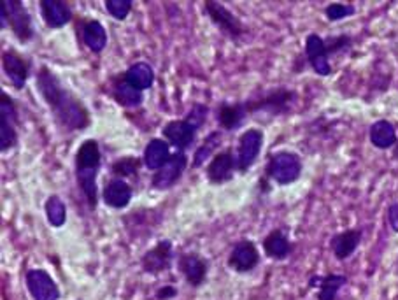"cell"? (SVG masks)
<instances>
[{
    "label": "cell",
    "instance_id": "6da1fadb",
    "mask_svg": "<svg viewBox=\"0 0 398 300\" xmlns=\"http://www.w3.org/2000/svg\"><path fill=\"white\" fill-rule=\"evenodd\" d=\"M37 90L42 100L51 109L53 118L67 132H81L90 126L91 118L86 105L62 84L60 77L49 67L37 70Z\"/></svg>",
    "mask_w": 398,
    "mask_h": 300
},
{
    "label": "cell",
    "instance_id": "7a4b0ae2",
    "mask_svg": "<svg viewBox=\"0 0 398 300\" xmlns=\"http://www.w3.org/2000/svg\"><path fill=\"white\" fill-rule=\"evenodd\" d=\"M76 165V181L79 190L83 192L88 206L95 209L98 202V188L97 178L102 165V151L95 139H86L76 151L74 158Z\"/></svg>",
    "mask_w": 398,
    "mask_h": 300
},
{
    "label": "cell",
    "instance_id": "3957f363",
    "mask_svg": "<svg viewBox=\"0 0 398 300\" xmlns=\"http://www.w3.org/2000/svg\"><path fill=\"white\" fill-rule=\"evenodd\" d=\"M0 27L2 30L9 27L21 42L32 41L35 35L32 16L21 0H0Z\"/></svg>",
    "mask_w": 398,
    "mask_h": 300
},
{
    "label": "cell",
    "instance_id": "277c9868",
    "mask_svg": "<svg viewBox=\"0 0 398 300\" xmlns=\"http://www.w3.org/2000/svg\"><path fill=\"white\" fill-rule=\"evenodd\" d=\"M267 178L281 186L291 185L302 176V160L293 151H277L270 155L265 165Z\"/></svg>",
    "mask_w": 398,
    "mask_h": 300
},
{
    "label": "cell",
    "instance_id": "5b68a950",
    "mask_svg": "<svg viewBox=\"0 0 398 300\" xmlns=\"http://www.w3.org/2000/svg\"><path fill=\"white\" fill-rule=\"evenodd\" d=\"M20 112L13 98L2 91L0 93V151L7 153L20 141Z\"/></svg>",
    "mask_w": 398,
    "mask_h": 300
},
{
    "label": "cell",
    "instance_id": "8992f818",
    "mask_svg": "<svg viewBox=\"0 0 398 300\" xmlns=\"http://www.w3.org/2000/svg\"><path fill=\"white\" fill-rule=\"evenodd\" d=\"M297 100V93L288 88H277V90L269 91L258 98H250L246 102V107L250 115L255 112H267V115H284L291 109V104Z\"/></svg>",
    "mask_w": 398,
    "mask_h": 300
},
{
    "label": "cell",
    "instance_id": "52a82bcc",
    "mask_svg": "<svg viewBox=\"0 0 398 300\" xmlns=\"http://www.w3.org/2000/svg\"><path fill=\"white\" fill-rule=\"evenodd\" d=\"M204 11L209 16V20L219 28L222 34H225L226 37L233 39V41H239L240 37L246 32V27L243 25V21L232 13L226 6H223L222 2H216V0H205L204 2Z\"/></svg>",
    "mask_w": 398,
    "mask_h": 300
},
{
    "label": "cell",
    "instance_id": "ba28073f",
    "mask_svg": "<svg viewBox=\"0 0 398 300\" xmlns=\"http://www.w3.org/2000/svg\"><path fill=\"white\" fill-rule=\"evenodd\" d=\"M229 269L237 274H250L260 266V252H258L257 244L250 239H240L236 242L230 252L229 260Z\"/></svg>",
    "mask_w": 398,
    "mask_h": 300
},
{
    "label": "cell",
    "instance_id": "9c48e42d",
    "mask_svg": "<svg viewBox=\"0 0 398 300\" xmlns=\"http://www.w3.org/2000/svg\"><path fill=\"white\" fill-rule=\"evenodd\" d=\"M174 246L172 241L169 239H163V241L156 242L151 249L142 255L141 259V267L146 274H151V276H158V274L165 273L172 267L174 263Z\"/></svg>",
    "mask_w": 398,
    "mask_h": 300
},
{
    "label": "cell",
    "instance_id": "30bf717a",
    "mask_svg": "<svg viewBox=\"0 0 398 300\" xmlns=\"http://www.w3.org/2000/svg\"><path fill=\"white\" fill-rule=\"evenodd\" d=\"M188 167V157L184 151H176L172 153L170 160L163 165L160 171H156L151 178V186L158 192H165L176 186L179 179L183 178L184 171Z\"/></svg>",
    "mask_w": 398,
    "mask_h": 300
},
{
    "label": "cell",
    "instance_id": "8fae6325",
    "mask_svg": "<svg viewBox=\"0 0 398 300\" xmlns=\"http://www.w3.org/2000/svg\"><path fill=\"white\" fill-rule=\"evenodd\" d=\"M237 169H239V165H237V153L232 148H226V150L218 151L211 158V162L205 167V176H207L211 185H225V183H229L233 178Z\"/></svg>",
    "mask_w": 398,
    "mask_h": 300
},
{
    "label": "cell",
    "instance_id": "7c38bea8",
    "mask_svg": "<svg viewBox=\"0 0 398 300\" xmlns=\"http://www.w3.org/2000/svg\"><path fill=\"white\" fill-rule=\"evenodd\" d=\"M25 285L32 300H58L62 297L56 281L44 269H30L25 274Z\"/></svg>",
    "mask_w": 398,
    "mask_h": 300
},
{
    "label": "cell",
    "instance_id": "4fadbf2b",
    "mask_svg": "<svg viewBox=\"0 0 398 300\" xmlns=\"http://www.w3.org/2000/svg\"><path fill=\"white\" fill-rule=\"evenodd\" d=\"M264 148V132L258 129H248L239 137L237 144V165L240 172H248L253 167L255 162L260 157V151Z\"/></svg>",
    "mask_w": 398,
    "mask_h": 300
},
{
    "label": "cell",
    "instance_id": "5bb4252c",
    "mask_svg": "<svg viewBox=\"0 0 398 300\" xmlns=\"http://www.w3.org/2000/svg\"><path fill=\"white\" fill-rule=\"evenodd\" d=\"M305 58L318 76H330L332 74L330 53L321 35L309 34L305 37Z\"/></svg>",
    "mask_w": 398,
    "mask_h": 300
},
{
    "label": "cell",
    "instance_id": "9a60e30c",
    "mask_svg": "<svg viewBox=\"0 0 398 300\" xmlns=\"http://www.w3.org/2000/svg\"><path fill=\"white\" fill-rule=\"evenodd\" d=\"M177 269L191 288H200L207 280L209 262L197 253H183L177 259Z\"/></svg>",
    "mask_w": 398,
    "mask_h": 300
},
{
    "label": "cell",
    "instance_id": "2e32d148",
    "mask_svg": "<svg viewBox=\"0 0 398 300\" xmlns=\"http://www.w3.org/2000/svg\"><path fill=\"white\" fill-rule=\"evenodd\" d=\"M2 69L6 77L16 90L25 88L28 76H30V62L23 55H20L14 49L2 51Z\"/></svg>",
    "mask_w": 398,
    "mask_h": 300
},
{
    "label": "cell",
    "instance_id": "e0dca14e",
    "mask_svg": "<svg viewBox=\"0 0 398 300\" xmlns=\"http://www.w3.org/2000/svg\"><path fill=\"white\" fill-rule=\"evenodd\" d=\"M197 132L186 119H172L162 130V136L176 151H186L197 141Z\"/></svg>",
    "mask_w": 398,
    "mask_h": 300
},
{
    "label": "cell",
    "instance_id": "ac0fdd59",
    "mask_svg": "<svg viewBox=\"0 0 398 300\" xmlns=\"http://www.w3.org/2000/svg\"><path fill=\"white\" fill-rule=\"evenodd\" d=\"M41 16L49 28H62L72 21V9L65 0H41Z\"/></svg>",
    "mask_w": 398,
    "mask_h": 300
},
{
    "label": "cell",
    "instance_id": "d6986e66",
    "mask_svg": "<svg viewBox=\"0 0 398 300\" xmlns=\"http://www.w3.org/2000/svg\"><path fill=\"white\" fill-rule=\"evenodd\" d=\"M361 237H364V232L360 228H349V230L333 235L332 241H330V249H332L333 256L339 262L351 259L358 249V246H360Z\"/></svg>",
    "mask_w": 398,
    "mask_h": 300
},
{
    "label": "cell",
    "instance_id": "ffe728a7",
    "mask_svg": "<svg viewBox=\"0 0 398 300\" xmlns=\"http://www.w3.org/2000/svg\"><path fill=\"white\" fill-rule=\"evenodd\" d=\"M134 197V190L125 179L115 178L104 186V192H102V200L108 207L113 209H125L130 204Z\"/></svg>",
    "mask_w": 398,
    "mask_h": 300
},
{
    "label": "cell",
    "instance_id": "44dd1931",
    "mask_svg": "<svg viewBox=\"0 0 398 300\" xmlns=\"http://www.w3.org/2000/svg\"><path fill=\"white\" fill-rule=\"evenodd\" d=\"M248 116H250V112H248L246 102H233V104L223 102L218 107V111H216V118H218L219 126L223 130H229V132L240 129Z\"/></svg>",
    "mask_w": 398,
    "mask_h": 300
},
{
    "label": "cell",
    "instance_id": "7402d4cb",
    "mask_svg": "<svg viewBox=\"0 0 398 300\" xmlns=\"http://www.w3.org/2000/svg\"><path fill=\"white\" fill-rule=\"evenodd\" d=\"M172 153H170V144L165 139H155L149 141L144 148V153H142V164L148 171H151L155 174L156 171L163 167L167 162L170 160Z\"/></svg>",
    "mask_w": 398,
    "mask_h": 300
},
{
    "label": "cell",
    "instance_id": "603a6c76",
    "mask_svg": "<svg viewBox=\"0 0 398 300\" xmlns=\"http://www.w3.org/2000/svg\"><path fill=\"white\" fill-rule=\"evenodd\" d=\"M111 93L113 98H115L122 107L135 109V107H141V105L144 104V91L137 90V88L132 86V84L127 83L123 76L113 79Z\"/></svg>",
    "mask_w": 398,
    "mask_h": 300
},
{
    "label": "cell",
    "instance_id": "cb8c5ba5",
    "mask_svg": "<svg viewBox=\"0 0 398 300\" xmlns=\"http://www.w3.org/2000/svg\"><path fill=\"white\" fill-rule=\"evenodd\" d=\"M347 278L342 274H326V276H312L309 287L318 290V300H337L340 288L346 287Z\"/></svg>",
    "mask_w": 398,
    "mask_h": 300
},
{
    "label": "cell",
    "instance_id": "d4e9b609",
    "mask_svg": "<svg viewBox=\"0 0 398 300\" xmlns=\"http://www.w3.org/2000/svg\"><path fill=\"white\" fill-rule=\"evenodd\" d=\"M264 252L269 259L281 262V260H286L291 255L293 244H291L288 235L281 228H274L264 239Z\"/></svg>",
    "mask_w": 398,
    "mask_h": 300
},
{
    "label": "cell",
    "instance_id": "484cf974",
    "mask_svg": "<svg viewBox=\"0 0 398 300\" xmlns=\"http://www.w3.org/2000/svg\"><path fill=\"white\" fill-rule=\"evenodd\" d=\"M81 39L91 53H102L108 46V32L98 20H88L81 25Z\"/></svg>",
    "mask_w": 398,
    "mask_h": 300
},
{
    "label": "cell",
    "instance_id": "4316f807",
    "mask_svg": "<svg viewBox=\"0 0 398 300\" xmlns=\"http://www.w3.org/2000/svg\"><path fill=\"white\" fill-rule=\"evenodd\" d=\"M368 139H371L372 146L378 150H390L397 144V129L392 122L388 119H378L371 125L368 130Z\"/></svg>",
    "mask_w": 398,
    "mask_h": 300
},
{
    "label": "cell",
    "instance_id": "83f0119b",
    "mask_svg": "<svg viewBox=\"0 0 398 300\" xmlns=\"http://www.w3.org/2000/svg\"><path fill=\"white\" fill-rule=\"evenodd\" d=\"M123 77L137 90L146 91L155 83V70L148 62H135L123 72Z\"/></svg>",
    "mask_w": 398,
    "mask_h": 300
},
{
    "label": "cell",
    "instance_id": "f1b7e54d",
    "mask_svg": "<svg viewBox=\"0 0 398 300\" xmlns=\"http://www.w3.org/2000/svg\"><path fill=\"white\" fill-rule=\"evenodd\" d=\"M219 144H222V132H219V130H214V132H211L207 137H205L202 146L195 151L191 165H193V167H202L207 160L211 162V158L214 157L216 151H218Z\"/></svg>",
    "mask_w": 398,
    "mask_h": 300
},
{
    "label": "cell",
    "instance_id": "f546056e",
    "mask_svg": "<svg viewBox=\"0 0 398 300\" xmlns=\"http://www.w3.org/2000/svg\"><path fill=\"white\" fill-rule=\"evenodd\" d=\"M44 213L46 220L51 225L53 228H60L65 225L67 221V206L58 195L48 197V200L44 202Z\"/></svg>",
    "mask_w": 398,
    "mask_h": 300
},
{
    "label": "cell",
    "instance_id": "4dcf8cb0",
    "mask_svg": "<svg viewBox=\"0 0 398 300\" xmlns=\"http://www.w3.org/2000/svg\"><path fill=\"white\" fill-rule=\"evenodd\" d=\"M142 162L135 157H123L120 160H116L111 165V172L115 178L125 179V178H134L137 176L139 169H141Z\"/></svg>",
    "mask_w": 398,
    "mask_h": 300
},
{
    "label": "cell",
    "instance_id": "1f68e13d",
    "mask_svg": "<svg viewBox=\"0 0 398 300\" xmlns=\"http://www.w3.org/2000/svg\"><path fill=\"white\" fill-rule=\"evenodd\" d=\"M354 13H357V7H354L353 4L332 2L325 7V16H326V20H330V21L346 20V18L353 16Z\"/></svg>",
    "mask_w": 398,
    "mask_h": 300
},
{
    "label": "cell",
    "instance_id": "d6a6232c",
    "mask_svg": "<svg viewBox=\"0 0 398 300\" xmlns=\"http://www.w3.org/2000/svg\"><path fill=\"white\" fill-rule=\"evenodd\" d=\"M132 7H134L132 0H105V11L118 21L127 20L130 11H132Z\"/></svg>",
    "mask_w": 398,
    "mask_h": 300
},
{
    "label": "cell",
    "instance_id": "836d02e7",
    "mask_svg": "<svg viewBox=\"0 0 398 300\" xmlns=\"http://www.w3.org/2000/svg\"><path fill=\"white\" fill-rule=\"evenodd\" d=\"M207 116H209V107L205 104H193L191 109L188 111L186 115V122L193 126L195 130H200L204 126V123L207 122Z\"/></svg>",
    "mask_w": 398,
    "mask_h": 300
},
{
    "label": "cell",
    "instance_id": "e575fe53",
    "mask_svg": "<svg viewBox=\"0 0 398 300\" xmlns=\"http://www.w3.org/2000/svg\"><path fill=\"white\" fill-rule=\"evenodd\" d=\"M325 42H326V49H328L330 56L337 55V53L346 51V49H349L351 44H353L349 35H337V37L325 39Z\"/></svg>",
    "mask_w": 398,
    "mask_h": 300
},
{
    "label": "cell",
    "instance_id": "d590c367",
    "mask_svg": "<svg viewBox=\"0 0 398 300\" xmlns=\"http://www.w3.org/2000/svg\"><path fill=\"white\" fill-rule=\"evenodd\" d=\"M177 294H179V292H177V288L174 287V285H163L162 288L156 290L155 299L156 300H172L177 297Z\"/></svg>",
    "mask_w": 398,
    "mask_h": 300
},
{
    "label": "cell",
    "instance_id": "8d00e7d4",
    "mask_svg": "<svg viewBox=\"0 0 398 300\" xmlns=\"http://www.w3.org/2000/svg\"><path fill=\"white\" fill-rule=\"evenodd\" d=\"M388 223L398 234V202H393L392 206L388 207Z\"/></svg>",
    "mask_w": 398,
    "mask_h": 300
},
{
    "label": "cell",
    "instance_id": "74e56055",
    "mask_svg": "<svg viewBox=\"0 0 398 300\" xmlns=\"http://www.w3.org/2000/svg\"><path fill=\"white\" fill-rule=\"evenodd\" d=\"M393 157H395L397 160H398V141H397V144H395V153H393Z\"/></svg>",
    "mask_w": 398,
    "mask_h": 300
}]
</instances>
